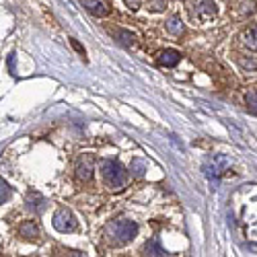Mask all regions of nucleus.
Segmentation results:
<instances>
[{
	"instance_id": "nucleus-1",
	"label": "nucleus",
	"mask_w": 257,
	"mask_h": 257,
	"mask_svg": "<svg viewBox=\"0 0 257 257\" xmlns=\"http://www.w3.org/2000/svg\"><path fill=\"white\" fill-rule=\"evenodd\" d=\"M99 171H101L105 187H109L111 192H121V189H124L128 175H126L124 167H121L117 160H101Z\"/></svg>"
},
{
	"instance_id": "nucleus-2",
	"label": "nucleus",
	"mask_w": 257,
	"mask_h": 257,
	"mask_svg": "<svg viewBox=\"0 0 257 257\" xmlns=\"http://www.w3.org/2000/svg\"><path fill=\"white\" fill-rule=\"evenodd\" d=\"M138 235V224L134 220H111L107 224V237L115 245H126Z\"/></svg>"
},
{
	"instance_id": "nucleus-3",
	"label": "nucleus",
	"mask_w": 257,
	"mask_h": 257,
	"mask_svg": "<svg viewBox=\"0 0 257 257\" xmlns=\"http://www.w3.org/2000/svg\"><path fill=\"white\" fill-rule=\"evenodd\" d=\"M189 15L200 23H210L218 15V6L214 0H189Z\"/></svg>"
},
{
	"instance_id": "nucleus-4",
	"label": "nucleus",
	"mask_w": 257,
	"mask_h": 257,
	"mask_svg": "<svg viewBox=\"0 0 257 257\" xmlns=\"http://www.w3.org/2000/svg\"><path fill=\"white\" fill-rule=\"evenodd\" d=\"M51 222H53V228L60 231V233H72V231H76V226H78L74 214L70 210H66V208H60L56 214H53Z\"/></svg>"
},
{
	"instance_id": "nucleus-5",
	"label": "nucleus",
	"mask_w": 257,
	"mask_h": 257,
	"mask_svg": "<svg viewBox=\"0 0 257 257\" xmlns=\"http://www.w3.org/2000/svg\"><path fill=\"white\" fill-rule=\"evenodd\" d=\"M93 171H95V156L83 154L76 163V179L83 183H89L93 179Z\"/></svg>"
},
{
	"instance_id": "nucleus-6",
	"label": "nucleus",
	"mask_w": 257,
	"mask_h": 257,
	"mask_svg": "<svg viewBox=\"0 0 257 257\" xmlns=\"http://www.w3.org/2000/svg\"><path fill=\"white\" fill-rule=\"evenodd\" d=\"M226 165H228V160L224 156H216V158L210 160V163L204 165V175L208 179H212V181H218L220 173L226 169Z\"/></svg>"
},
{
	"instance_id": "nucleus-7",
	"label": "nucleus",
	"mask_w": 257,
	"mask_h": 257,
	"mask_svg": "<svg viewBox=\"0 0 257 257\" xmlns=\"http://www.w3.org/2000/svg\"><path fill=\"white\" fill-rule=\"evenodd\" d=\"M181 60V53L177 50H163L158 53V66H165V68H173V66H177Z\"/></svg>"
},
{
	"instance_id": "nucleus-8",
	"label": "nucleus",
	"mask_w": 257,
	"mask_h": 257,
	"mask_svg": "<svg viewBox=\"0 0 257 257\" xmlns=\"http://www.w3.org/2000/svg\"><path fill=\"white\" fill-rule=\"evenodd\" d=\"M80 4H83L93 17H107V12H109V8H107L103 0H80Z\"/></svg>"
},
{
	"instance_id": "nucleus-9",
	"label": "nucleus",
	"mask_w": 257,
	"mask_h": 257,
	"mask_svg": "<svg viewBox=\"0 0 257 257\" xmlns=\"http://www.w3.org/2000/svg\"><path fill=\"white\" fill-rule=\"evenodd\" d=\"M19 235L27 241H39V226L33 220H27L19 226Z\"/></svg>"
},
{
	"instance_id": "nucleus-10",
	"label": "nucleus",
	"mask_w": 257,
	"mask_h": 257,
	"mask_svg": "<svg viewBox=\"0 0 257 257\" xmlns=\"http://www.w3.org/2000/svg\"><path fill=\"white\" fill-rule=\"evenodd\" d=\"M241 42L245 44L249 50H255V51H257V23L249 25L247 29L241 33Z\"/></svg>"
},
{
	"instance_id": "nucleus-11",
	"label": "nucleus",
	"mask_w": 257,
	"mask_h": 257,
	"mask_svg": "<svg viewBox=\"0 0 257 257\" xmlns=\"http://www.w3.org/2000/svg\"><path fill=\"white\" fill-rule=\"evenodd\" d=\"M27 208L33 210L35 214H42L46 210V200L37 192H29V196H27Z\"/></svg>"
},
{
	"instance_id": "nucleus-12",
	"label": "nucleus",
	"mask_w": 257,
	"mask_h": 257,
	"mask_svg": "<svg viewBox=\"0 0 257 257\" xmlns=\"http://www.w3.org/2000/svg\"><path fill=\"white\" fill-rule=\"evenodd\" d=\"M115 37H117V42L121 46H126V48H136V35H134L132 31H126V29H117L115 31Z\"/></svg>"
},
{
	"instance_id": "nucleus-13",
	"label": "nucleus",
	"mask_w": 257,
	"mask_h": 257,
	"mask_svg": "<svg viewBox=\"0 0 257 257\" xmlns=\"http://www.w3.org/2000/svg\"><path fill=\"white\" fill-rule=\"evenodd\" d=\"M167 31L173 33V35H181L185 31V27H183V21L179 17H171L167 21Z\"/></svg>"
},
{
	"instance_id": "nucleus-14",
	"label": "nucleus",
	"mask_w": 257,
	"mask_h": 257,
	"mask_svg": "<svg viewBox=\"0 0 257 257\" xmlns=\"http://www.w3.org/2000/svg\"><path fill=\"white\" fill-rule=\"evenodd\" d=\"M255 10H257V6H255V0H243L241 6H239V17L247 19V17H251V15H253Z\"/></svg>"
},
{
	"instance_id": "nucleus-15",
	"label": "nucleus",
	"mask_w": 257,
	"mask_h": 257,
	"mask_svg": "<svg viewBox=\"0 0 257 257\" xmlns=\"http://www.w3.org/2000/svg\"><path fill=\"white\" fill-rule=\"evenodd\" d=\"M144 253H146V255H167V251H165L163 247H160V243H158V241H146Z\"/></svg>"
},
{
	"instance_id": "nucleus-16",
	"label": "nucleus",
	"mask_w": 257,
	"mask_h": 257,
	"mask_svg": "<svg viewBox=\"0 0 257 257\" xmlns=\"http://www.w3.org/2000/svg\"><path fill=\"white\" fill-rule=\"evenodd\" d=\"M130 169H132V175H134V177H144L146 165H144V160L134 158V160H132V165H130Z\"/></svg>"
},
{
	"instance_id": "nucleus-17",
	"label": "nucleus",
	"mask_w": 257,
	"mask_h": 257,
	"mask_svg": "<svg viewBox=\"0 0 257 257\" xmlns=\"http://www.w3.org/2000/svg\"><path fill=\"white\" fill-rule=\"evenodd\" d=\"M165 8H167V0H148V10L165 12Z\"/></svg>"
},
{
	"instance_id": "nucleus-18",
	"label": "nucleus",
	"mask_w": 257,
	"mask_h": 257,
	"mask_svg": "<svg viewBox=\"0 0 257 257\" xmlns=\"http://www.w3.org/2000/svg\"><path fill=\"white\" fill-rule=\"evenodd\" d=\"M245 103L249 105V109L257 111V89H253V91H249V93L245 95Z\"/></svg>"
},
{
	"instance_id": "nucleus-19",
	"label": "nucleus",
	"mask_w": 257,
	"mask_h": 257,
	"mask_svg": "<svg viewBox=\"0 0 257 257\" xmlns=\"http://www.w3.org/2000/svg\"><path fill=\"white\" fill-rule=\"evenodd\" d=\"M8 196H10V187H8V183H6L4 179H0V204H2V202H6Z\"/></svg>"
},
{
	"instance_id": "nucleus-20",
	"label": "nucleus",
	"mask_w": 257,
	"mask_h": 257,
	"mask_svg": "<svg viewBox=\"0 0 257 257\" xmlns=\"http://www.w3.org/2000/svg\"><path fill=\"white\" fill-rule=\"evenodd\" d=\"M239 64H241L245 70H255V68H257V60H239Z\"/></svg>"
},
{
	"instance_id": "nucleus-21",
	"label": "nucleus",
	"mask_w": 257,
	"mask_h": 257,
	"mask_svg": "<svg viewBox=\"0 0 257 257\" xmlns=\"http://www.w3.org/2000/svg\"><path fill=\"white\" fill-rule=\"evenodd\" d=\"M124 2H126V6H128L130 10H136V8L140 6L142 0H124Z\"/></svg>"
},
{
	"instance_id": "nucleus-22",
	"label": "nucleus",
	"mask_w": 257,
	"mask_h": 257,
	"mask_svg": "<svg viewBox=\"0 0 257 257\" xmlns=\"http://www.w3.org/2000/svg\"><path fill=\"white\" fill-rule=\"evenodd\" d=\"M72 46H74V50H76V51L80 53V56H85V48H83V46H80V44L76 42V39H72Z\"/></svg>"
},
{
	"instance_id": "nucleus-23",
	"label": "nucleus",
	"mask_w": 257,
	"mask_h": 257,
	"mask_svg": "<svg viewBox=\"0 0 257 257\" xmlns=\"http://www.w3.org/2000/svg\"><path fill=\"white\" fill-rule=\"evenodd\" d=\"M8 68H10V72H15V53H10V58H8Z\"/></svg>"
}]
</instances>
